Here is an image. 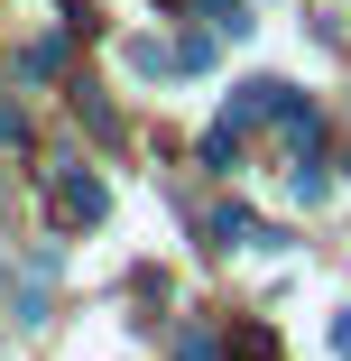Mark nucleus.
I'll use <instances>...</instances> for the list:
<instances>
[{"label": "nucleus", "instance_id": "7", "mask_svg": "<svg viewBox=\"0 0 351 361\" xmlns=\"http://www.w3.org/2000/svg\"><path fill=\"white\" fill-rule=\"evenodd\" d=\"M176 361H231V352H222L213 334H185V343H176Z\"/></svg>", "mask_w": 351, "mask_h": 361}, {"label": "nucleus", "instance_id": "3", "mask_svg": "<svg viewBox=\"0 0 351 361\" xmlns=\"http://www.w3.org/2000/svg\"><path fill=\"white\" fill-rule=\"evenodd\" d=\"M250 232H259V223H250V213H241V204H222V213H213V250H241Z\"/></svg>", "mask_w": 351, "mask_h": 361}, {"label": "nucleus", "instance_id": "1", "mask_svg": "<svg viewBox=\"0 0 351 361\" xmlns=\"http://www.w3.org/2000/svg\"><path fill=\"white\" fill-rule=\"evenodd\" d=\"M46 213H56L65 232H93L102 213H111V185L93 167H46Z\"/></svg>", "mask_w": 351, "mask_h": 361}, {"label": "nucleus", "instance_id": "8", "mask_svg": "<svg viewBox=\"0 0 351 361\" xmlns=\"http://www.w3.org/2000/svg\"><path fill=\"white\" fill-rule=\"evenodd\" d=\"M324 343H333V361H351V306H342V315L324 324Z\"/></svg>", "mask_w": 351, "mask_h": 361}, {"label": "nucleus", "instance_id": "2", "mask_svg": "<svg viewBox=\"0 0 351 361\" xmlns=\"http://www.w3.org/2000/svg\"><path fill=\"white\" fill-rule=\"evenodd\" d=\"M287 102H296V84H277V75H250V84L231 93V121H277Z\"/></svg>", "mask_w": 351, "mask_h": 361}, {"label": "nucleus", "instance_id": "4", "mask_svg": "<svg viewBox=\"0 0 351 361\" xmlns=\"http://www.w3.org/2000/svg\"><path fill=\"white\" fill-rule=\"evenodd\" d=\"M194 10L213 19V37H241V28H250V10H241V0H194Z\"/></svg>", "mask_w": 351, "mask_h": 361}, {"label": "nucleus", "instance_id": "5", "mask_svg": "<svg viewBox=\"0 0 351 361\" xmlns=\"http://www.w3.org/2000/svg\"><path fill=\"white\" fill-rule=\"evenodd\" d=\"M56 65H65V37H37V47H28V56H19V75H28V84H37V75H56Z\"/></svg>", "mask_w": 351, "mask_h": 361}, {"label": "nucleus", "instance_id": "9", "mask_svg": "<svg viewBox=\"0 0 351 361\" xmlns=\"http://www.w3.org/2000/svg\"><path fill=\"white\" fill-rule=\"evenodd\" d=\"M10 139H19V111H0V149H10Z\"/></svg>", "mask_w": 351, "mask_h": 361}, {"label": "nucleus", "instance_id": "6", "mask_svg": "<svg viewBox=\"0 0 351 361\" xmlns=\"http://www.w3.org/2000/svg\"><path fill=\"white\" fill-rule=\"evenodd\" d=\"M231 361H277V343H268L259 324H241V334H231Z\"/></svg>", "mask_w": 351, "mask_h": 361}]
</instances>
